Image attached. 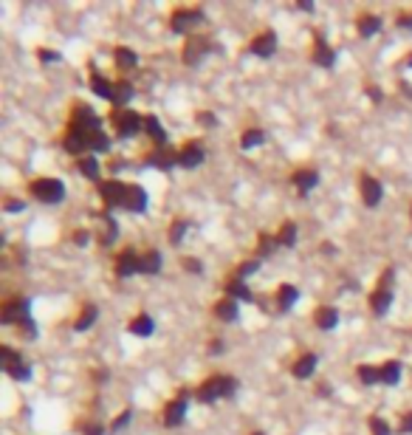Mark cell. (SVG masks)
<instances>
[{
	"label": "cell",
	"mask_w": 412,
	"mask_h": 435,
	"mask_svg": "<svg viewBox=\"0 0 412 435\" xmlns=\"http://www.w3.org/2000/svg\"><path fill=\"white\" fill-rule=\"evenodd\" d=\"M235 390H237V379H232V376H212V379H206V382L198 387V401L212 404V401H218V399L235 396Z\"/></svg>",
	"instance_id": "1"
},
{
	"label": "cell",
	"mask_w": 412,
	"mask_h": 435,
	"mask_svg": "<svg viewBox=\"0 0 412 435\" xmlns=\"http://www.w3.org/2000/svg\"><path fill=\"white\" fill-rule=\"evenodd\" d=\"M110 122H113V127H116L119 139H130V136L144 130V116L142 113H133V110H113Z\"/></svg>",
	"instance_id": "2"
},
{
	"label": "cell",
	"mask_w": 412,
	"mask_h": 435,
	"mask_svg": "<svg viewBox=\"0 0 412 435\" xmlns=\"http://www.w3.org/2000/svg\"><path fill=\"white\" fill-rule=\"evenodd\" d=\"M31 195L42 203H60L65 198V184L60 178H34L31 181Z\"/></svg>",
	"instance_id": "3"
},
{
	"label": "cell",
	"mask_w": 412,
	"mask_h": 435,
	"mask_svg": "<svg viewBox=\"0 0 412 435\" xmlns=\"http://www.w3.org/2000/svg\"><path fill=\"white\" fill-rule=\"evenodd\" d=\"M127 187L125 181L119 178H110V181H102L99 184V192H102V201H105V207H125V201H127Z\"/></svg>",
	"instance_id": "4"
},
{
	"label": "cell",
	"mask_w": 412,
	"mask_h": 435,
	"mask_svg": "<svg viewBox=\"0 0 412 435\" xmlns=\"http://www.w3.org/2000/svg\"><path fill=\"white\" fill-rule=\"evenodd\" d=\"M31 314H29V300H23V297H17V300H6L3 308H0V323L3 325H14V323H26Z\"/></svg>",
	"instance_id": "5"
},
{
	"label": "cell",
	"mask_w": 412,
	"mask_h": 435,
	"mask_svg": "<svg viewBox=\"0 0 412 435\" xmlns=\"http://www.w3.org/2000/svg\"><path fill=\"white\" fill-rule=\"evenodd\" d=\"M359 192H361L364 203H368L370 210H376L378 203H381V198H384V187H381V181H378V178H373V175H361V178H359Z\"/></svg>",
	"instance_id": "6"
},
{
	"label": "cell",
	"mask_w": 412,
	"mask_h": 435,
	"mask_svg": "<svg viewBox=\"0 0 412 435\" xmlns=\"http://www.w3.org/2000/svg\"><path fill=\"white\" fill-rule=\"evenodd\" d=\"M175 162H178V167H184V170H195L198 164L206 162V150H203L201 145L190 142V145H184V147L175 153Z\"/></svg>",
	"instance_id": "7"
},
{
	"label": "cell",
	"mask_w": 412,
	"mask_h": 435,
	"mask_svg": "<svg viewBox=\"0 0 412 435\" xmlns=\"http://www.w3.org/2000/svg\"><path fill=\"white\" fill-rule=\"evenodd\" d=\"M195 26H203V12L201 9H178L172 14V32H192Z\"/></svg>",
	"instance_id": "8"
},
{
	"label": "cell",
	"mask_w": 412,
	"mask_h": 435,
	"mask_svg": "<svg viewBox=\"0 0 412 435\" xmlns=\"http://www.w3.org/2000/svg\"><path fill=\"white\" fill-rule=\"evenodd\" d=\"M71 125L82 127L85 133H94V130H102V119L96 116L94 110H90L88 105H77L74 108V116H71Z\"/></svg>",
	"instance_id": "9"
},
{
	"label": "cell",
	"mask_w": 412,
	"mask_h": 435,
	"mask_svg": "<svg viewBox=\"0 0 412 435\" xmlns=\"http://www.w3.org/2000/svg\"><path fill=\"white\" fill-rule=\"evenodd\" d=\"M62 147H65L68 153H74V156H82L85 150H90V145H88V133H85L82 127L71 125V127H68V133H65V139H62Z\"/></svg>",
	"instance_id": "10"
},
{
	"label": "cell",
	"mask_w": 412,
	"mask_h": 435,
	"mask_svg": "<svg viewBox=\"0 0 412 435\" xmlns=\"http://www.w3.org/2000/svg\"><path fill=\"white\" fill-rule=\"evenodd\" d=\"M139 266H142V255H136V249H125L116 258V274L119 277H133V274H139Z\"/></svg>",
	"instance_id": "11"
},
{
	"label": "cell",
	"mask_w": 412,
	"mask_h": 435,
	"mask_svg": "<svg viewBox=\"0 0 412 435\" xmlns=\"http://www.w3.org/2000/svg\"><path fill=\"white\" fill-rule=\"evenodd\" d=\"M248 51L255 54V57H271L274 51H277V34H274V32H263V34H257L255 40H251Z\"/></svg>",
	"instance_id": "12"
},
{
	"label": "cell",
	"mask_w": 412,
	"mask_h": 435,
	"mask_svg": "<svg viewBox=\"0 0 412 435\" xmlns=\"http://www.w3.org/2000/svg\"><path fill=\"white\" fill-rule=\"evenodd\" d=\"M147 203H150V198H147V190H144V187H139V184H130V187H127L125 210H130V212H144Z\"/></svg>",
	"instance_id": "13"
},
{
	"label": "cell",
	"mask_w": 412,
	"mask_h": 435,
	"mask_svg": "<svg viewBox=\"0 0 412 435\" xmlns=\"http://www.w3.org/2000/svg\"><path fill=\"white\" fill-rule=\"evenodd\" d=\"M291 184L300 190L302 195H308L311 190L319 187V173H316V170H296V173L291 175Z\"/></svg>",
	"instance_id": "14"
},
{
	"label": "cell",
	"mask_w": 412,
	"mask_h": 435,
	"mask_svg": "<svg viewBox=\"0 0 412 435\" xmlns=\"http://www.w3.org/2000/svg\"><path fill=\"white\" fill-rule=\"evenodd\" d=\"M313 323H316V328H322V331H333L339 325V308H333V306L316 308L313 311Z\"/></svg>",
	"instance_id": "15"
},
{
	"label": "cell",
	"mask_w": 412,
	"mask_h": 435,
	"mask_svg": "<svg viewBox=\"0 0 412 435\" xmlns=\"http://www.w3.org/2000/svg\"><path fill=\"white\" fill-rule=\"evenodd\" d=\"M187 419V399H175V401H170L167 407H164V424L167 427H178L181 421Z\"/></svg>",
	"instance_id": "16"
},
{
	"label": "cell",
	"mask_w": 412,
	"mask_h": 435,
	"mask_svg": "<svg viewBox=\"0 0 412 435\" xmlns=\"http://www.w3.org/2000/svg\"><path fill=\"white\" fill-rule=\"evenodd\" d=\"M162 266H164L162 251H155V249L142 251V266H139V274H147V277H153V274L162 271Z\"/></svg>",
	"instance_id": "17"
},
{
	"label": "cell",
	"mask_w": 412,
	"mask_h": 435,
	"mask_svg": "<svg viewBox=\"0 0 412 435\" xmlns=\"http://www.w3.org/2000/svg\"><path fill=\"white\" fill-rule=\"evenodd\" d=\"M313 62L316 65H322V68H333V62H336V51L331 49V45L322 40V37H319L316 42H313Z\"/></svg>",
	"instance_id": "18"
},
{
	"label": "cell",
	"mask_w": 412,
	"mask_h": 435,
	"mask_svg": "<svg viewBox=\"0 0 412 435\" xmlns=\"http://www.w3.org/2000/svg\"><path fill=\"white\" fill-rule=\"evenodd\" d=\"M144 133L150 136V139H153L158 147L167 145V130H164L162 122H158V116H150V113H144Z\"/></svg>",
	"instance_id": "19"
},
{
	"label": "cell",
	"mask_w": 412,
	"mask_h": 435,
	"mask_svg": "<svg viewBox=\"0 0 412 435\" xmlns=\"http://www.w3.org/2000/svg\"><path fill=\"white\" fill-rule=\"evenodd\" d=\"M390 306H393V291H390V288H376L373 297H370V308H373V314L384 316L387 311H390Z\"/></svg>",
	"instance_id": "20"
},
{
	"label": "cell",
	"mask_w": 412,
	"mask_h": 435,
	"mask_svg": "<svg viewBox=\"0 0 412 435\" xmlns=\"http://www.w3.org/2000/svg\"><path fill=\"white\" fill-rule=\"evenodd\" d=\"M215 314H218L220 323H237V316H240L237 300H232V297H223V300L215 306Z\"/></svg>",
	"instance_id": "21"
},
{
	"label": "cell",
	"mask_w": 412,
	"mask_h": 435,
	"mask_svg": "<svg viewBox=\"0 0 412 435\" xmlns=\"http://www.w3.org/2000/svg\"><path fill=\"white\" fill-rule=\"evenodd\" d=\"M378 379H381V384H387V387L398 384V382H401V362H396V359L384 362L381 368H378Z\"/></svg>",
	"instance_id": "22"
},
{
	"label": "cell",
	"mask_w": 412,
	"mask_h": 435,
	"mask_svg": "<svg viewBox=\"0 0 412 435\" xmlns=\"http://www.w3.org/2000/svg\"><path fill=\"white\" fill-rule=\"evenodd\" d=\"M313 371H316V356H313V353H302L300 359L294 362V368H291V373H294L296 379H311Z\"/></svg>",
	"instance_id": "23"
},
{
	"label": "cell",
	"mask_w": 412,
	"mask_h": 435,
	"mask_svg": "<svg viewBox=\"0 0 412 435\" xmlns=\"http://www.w3.org/2000/svg\"><path fill=\"white\" fill-rule=\"evenodd\" d=\"M113 62H116L119 71H133V68L139 65V57H136V51H130L127 45H119V49L113 51Z\"/></svg>",
	"instance_id": "24"
},
{
	"label": "cell",
	"mask_w": 412,
	"mask_h": 435,
	"mask_svg": "<svg viewBox=\"0 0 412 435\" xmlns=\"http://www.w3.org/2000/svg\"><path fill=\"white\" fill-rule=\"evenodd\" d=\"M113 85H116V82L105 79V77L96 71V68H90V88H94V94H96V97L110 99V97H113Z\"/></svg>",
	"instance_id": "25"
},
{
	"label": "cell",
	"mask_w": 412,
	"mask_h": 435,
	"mask_svg": "<svg viewBox=\"0 0 412 435\" xmlns=\"http://www.w3.org/2000/svg\"><path fill=\"white\" fill-rule=\"evenodd\" d=\"M226 297H232V300H243V303H255V294H251V288L243 280H235V277L226 283Z\"/></svg>",
	"instance_id": "26"
},
{
	"label": "cell",
	"mask_w": 412,
	"mask_h": 435,
	"mask_svg": "<svg viewBox=\"0 0 412 435\" xmlns=\"http://www.w3.org/2000/svg\"><path fill=\"white\" fill-rule=\"evenodd\" d=\"M127 331L136 334V336H150V334L155 331V323H153V316H150V314H139V316H133V319H130Z\"/></svg>",
	"instance_id": "27"
},
{
	"label": "cell",
	"mask_w": 412,
	"mask_h": 435,
	"mask_svg": "<svg viewBox=\"0 0 412 435\" xmlns=\"http://www.w3.org/2000/svg\"><path fill=\"white\" fill-rule=\"evenodd\" d=\"M130 99H133V85H130L127 79H119L116 85H113V97H110V102L116 105V108H125Z\"/></svg>",
	"instance_id": "28"
},
{
	"label": "cell",
	"mask_w": 412,
	"mask_h": 435,
	"mask_svg": "<svg viewBox=\"0 0 412 435\" xmlns=\"http://www.w3.org/2000/svg\"><path fill=\"white\" fill-rule=\"evenodd\" d=\"M300 300V288H294V286H280V291H277V303H280V311H291L294 308V303Z\"/></svg>",
	"instance_id": "29"
},
{
	"label": "cell",
	"mask_w": 412,
	"mask_h": 435,
	"mask_svg": "<svg viewBox=\"0 0 412 435\" xmlns=\"http://www.w3.org/2000/svg\"><path fill=\"white\" fill-rule=\"evenodd\" d=\"M356 29H359L361 37H373V34L381 29V20H378L376 14H361L359 23H356Z\"/></svg>",
	"instance_id": "30"
},
{
	"label": "cell",
	"mask_w": 412,
	"mask_h": 435,
	"mask_svg": "<svg viewBox=\"0 0 412 435\" xmlns=\"http://www.w3.org/2000/svg\"><path fill=\"white\" fill-rule=\"evenodd\" d=\"M203 54H206V40L195 37V40H190V42H187V49H184V60H187L190 65H192V62H198Z\"/></svg>",
	"instance_id": "31"
},
{
	"label": "cell",
	"mask_w": 412,
	"mask_h": 435,
	"mask_svg": "<svg viewBox=\"0 0 412 435\" xmlns=\"http://www.w3.org/2000/svg\"><path fill=\"white\" fill-rule=\"evenodd\" d=\"M79 173L90 181H99V162H96V156H82L79 158Z\"/></svg>",
	"instance_id": "32"
},
{
	"label": "cell",
	"mask_w": 412,
	"mask_h": 435,
	"mask_svg": "<svg viewBox=\"0 0 412 435\" xmlns=\"http://www.w3.org/2000/svg\"><path fill=\"white\" fill-rule=\"evenodd\" d=\"M266 142V133L263 130H243V136H240V147L243 150H251V147H260Z\"/></svg>",
	"instance_id": "33"
},
{
	"label": "cell",
	"mask_w": 412,
	"mask_h": 435,
	"mask_svg": "<svg viewBox=\"0 0 412 435\" xmlns=\"http://www.w3.org/2000/svg\"><path fill=\"white\" fill-rule=\"evenodd\" d=\"M150 167H158V170H172L178 162H175V156H170V153H164V150H158V153H153L150 158Z\"/></svg>",
	"instance_id": "34"
},
{
	"label": "cell",
	"mask_w": 412,
	"mask_h": 435,
	"mask_svg": "<svg viewBox=\"0 0 412 435\" xmlns=\"http://www.w3.org/2000/svg\"><path fill=\"white\" fill-rule=\"evenodd\" d=\"M88 145H90L94 153H105L110 147V139H107L105 130H94V133H88Z\"/></svg>",
	"instance_id": "35"
},
{
	"label": "cell",
	"mask_w": 412,
	"mask_h": 435,
	"mask_svg": "<svg viewBox=\"0 0 412 435\" xmlns=\"http://www.w3.org/2000/svg\"><path fill=\"white\" fill-rule=\"evenodd\" d=\"M356 376H359V382H361V384H368V387L381 384V379H378V368H373V364H361V368L356 371Z\"/></svg>",
	"instance_id": "36"
},
{
	"label": "cell",
	"mask_w": 412,
	"mask_h": 435,
	"mask_svg": "<svg viewBox=\"0 0 412 435\" xmlns=\"http://www.w3.org/2000/svg\"><path fill=\"white\" fill-rule=\"evenodd\" d=\"M96 316H99V308H96V306H88V308L82 311V316L74 323V328H77V331H88L90 325L96 323Z\"/></svg>",
	"instance_id": "37"
},
{
	"label": "cell",
	"mask_w": 412,
	"mask_h": 435,
	"mask_svg": "<svg viewBox=\"0 0 412 435\" xmlns=\"http://www.w3.org/2000/svg\"><path fill=\"white\" fill-rule=\"evenodd\" d=\"M187 229H190V223H187V221H175V223L170 226V243H172V246H178L181 240L187 238Z\"/></svg>",
	"instance_id": "38"
},
{
	"label": "cell",
	"mask_w": 412,
	"mask_h": 435,
	"mask_svg": "<svg viewBox=\"0 0 412 435\" xmlns=\"http://www.w3.org/2000/svg\"><path fill=\"white\" fill-rule=\"evenodd\" d=\"M12 379H17V382H29L31 379V368H29V362H17V364H12V368L6 371Z\"/></svg>",
	"instance_id": "39"
},
{
	"label": "cell",
	"mask_w": 412,
	"mask_h": 435,
	"mask_svg": "<svg viewBox=\"0 0 412 435\" xmlns=\"http://www.w3.org/2000/svg\"><path fill=\"white\" fill-rule=\"evenodd\" d=\"M277 240H280V246H294L296 243V223H283Z\"/></svg>",
	"instance_id": "40"
},
{
	"label": "cell",
	"mask_w": 412,
	"mask_h": 435,
	"mask_svg": "<svg viewBox=\"0 0 412 435\" xmlns=\"http://www.w3.org/2000/svg\"><path fill=\"white\" fill-rule=\"evenodd\" d=\"M257 269H260V260L240 263V266H237V271H235V280H243V283H246V280H248V277H251V274H255Z\"/></svg>",
	"instance_id": "41"
},
{
	"label": "cell",
	"mask_w": 412,
	"mask_h": 435,
	"mask_svg": "<svg viewBox=\"0 0 412 435\" xmlns=\"http://www.w3.org/2000/svg\"><path fill=\"white\" fill-rule=\"evenodd\" d=\"M280 246V240L277 238H271V235H260V246H257V251H260V258H266V255H271L274 249Z\"/></svg>",
	"instance_id": "42"
},
{
	"label": "cell",
	"mask_w": 412,
	"mask_h": 435,
	"mask_svg": "<svg viewBox=\"0 0 412 435\" xmlns=\"http://www.w3.org/2000/svg\"><path fill=\"white\" fill-rule=\"evenodd\" d=\"M368 424H370V432H373V435H393V432H390V424H387L381 416H370Z\"/></svg>",
	"instance_id": "43"
},
{
	"label": "cell",
	"mask_w": 412,
	"mask_h": 435,
	"mask_svg": "<svg viewBox=\"0 0 412 435\" xmlns=\"http://www.w3.org/2000/svg\"><path fill=\"white\" fill-rule=\"evenodd\" d=\"M130 419H133V410H130V407H127V410H122V416H119V419H113L110 432H122V430L130 424Z\"/></svg>",
	"instance_id": "44"
},
{
	"label": "cell",
	"mask_w": 412,
	"mask_h": 435,
	"mask_svg": "<svg viewBox=\"0 0 412 435\" xmlns=\"http://www.w3.org/2000/svg\"><path fill=\"white\" fill-rule=\"evenodd\" d=\"M37 57H40V62H60V60H62V54L49 51V49H40V51H37Z\"/></svg>",
	"instance_id": "45"
},
{
	"label": "cell",
	"mask_w": 412,
	"mask_h": 435,
	"mask_svg": "<svg viewBox=\"0 0 412 435\" xmlns=\"http://www.w3.org/2000/svg\"><path fill=\"white\" fill-rule=\"evenodd\" d=\"M198 122H201V125H206V127H215V125H218L215 113H209V110H201V113H198Z\"/></svg>",
	"instance_id": "46"
},
{
	"label": "cell",
	"mask_w": 412,
	"mask_h": 435,
	"mask_svg": "<svg viewBox=\"0 0 412 435\" xmlns=\"http://www.w3.org/2000/svg\"><path fill=\"white\" fill-rule=\"evenodd\" d=\"M184 269H187V271H192V274H201V271H203V263H201V260H195V258H187V260H184Z\"/></svg>",
	"instance_id": "47"
},
{
	"label": "cell",
	"mask_w": 412,
	"mask_h": 435,
	"mask_svg": "<svg viewBox=\"0 0 412 435\" xmlns=\"http://www.w3.org/2000/svg\"><path fill=\"white\" fill-rule=\"evenodd\" d=\"M20 210H26V203H23V201H17V198L6 201V212H20Z\"/></svg>",
	"instance_id": "48"
},
{
	"label": "cell",
	"mask_w": 412,
	"mask_h": 435,
	"mask_svg": "<svg viewBox=\"0 0 412 435\" xmlns=\"http://www.w3.org/2000/svg\"><path fill=\"white\" fill-rule=\"evenodd\" d=\"M401 432H404V435H412V410L401 419Z\"/></svg>",
	"instance_id": "49"
},
{
	"label": "cell",
	"mask_w": 412,
	"mask_h": 435,
	"mask_svg": "<svg viewBox=\"0 0 412 435\" xmlns=\"http://www.w3.org/2000/svg\"><path fill=\"white\" fill-rule=\"evenodd\" d=\"M82 435H102V427H99V424H88Z\"/></svg>",
	"instance_id": "50"
},
{
	"label": "cell",
	"mask_w": 412,
	"mask_h": 435,
	"mask_svg": "<svg viewBox=\"0 0 412 435\" xmlns=\"http://www.w3.org/2000/svg\"><path fill=\"white\" fill-rule=\"evenodd\" d=\"M368 94H370V99H373V102H381V90H378L376 85H370V88H368Z\"/></svg>",
	"instance_id": "51"
},
{
	"label": "cell",
	"mask_w": 412,
	"mask_h": 435,
	"mask_svg": "<svg viewBox=\"0 0 412 435\" xmlns=\"http://www.w3.org/2000/svg\"><path fill=\"white\" fill-rule=\"evenodd\" d=\"M398 26H401V29H412V14H404V17H398Z\"/></svg>",
	"instance_id": "52"
},
{
	"label": "cell",
	"mask_w": 412,
	"mask_h": 435,
	"mask_svg": "<svg viewBox=\"0 0 412 435\" xmlns=\"http://www.w3.org/2000/svg\"><path fill=\"white\" fill-rule=\"evenodd\" d=\"M209 351H212V353H223V342H220V339H212Z\"/></svg>",
	"instance_id": "53"
},
{
	"label": "cell",
	"mask_w": 412,
	"mask_h": 435,
	"mask_svg": "<svg viewBox=\"0 0 412 435\" xmlns=\"http://www.w3.org/2000/svg\"><path fill=\"white\" fill-rule=\"evenodd\" d=\"M74 240H77L79 246H85V243H88V232H77V235H74Z\"/></svg>",
	"instance_id": "54"
},
{
	"label": "cell",
	"mask_w": 412,
	"mask_h": 435,
	"mask_svg": "<svg viewBox=\"0 0 412 435\" xmlns=\"http://www.w3.org/2000/svg\"><path fill=\"white\" fill-rule=\"evenodd\" d=\"M300 9L302 12H313V3H311V0H300Z\"/></svg>",
	"instance_id": "55"
},
{
	"label": "cell",
	"mask_w": 412,
	"mask_h": 435,
	"mask_svg": "<svg viewBox=\"0 0 412 435\" xmlns=\"http://www.w3.org/2000/svg\"><path fill=\"white\" fill-rule=\"evenodd\" d=\"M319 396H331V387L322 382V384H319Z\"/></svg>",
	"instance_id": "56"
},
{
	"label": "cell",
	"mask_w": 412,
	"mask_h": 435,
	"mask_svg": "<svg viewBox=\"0 0 412 435\" xmlns=\"http://www.w3.org/2000/svg\"><path fill=\"white\" fill-rule=\"evenodd\" d=\"M407 68H412V57H409V60H407Z\"/></svg>",
	"instance_id": "57"
},
{
	"label": "cell",
	"mask_w": 412,
	"mask_h": 435,
	"mask_svg": "<svg viewBox=\"0 0 412 435\" xmlns=\"http://www.w3.org/2000/svg\"><path fill=\"white\" fill-rule=\"evenodd\" d=\"M251 435H266V432H251Z\"/></svg>",
	"instance_id": "58"
}]
</instances>
